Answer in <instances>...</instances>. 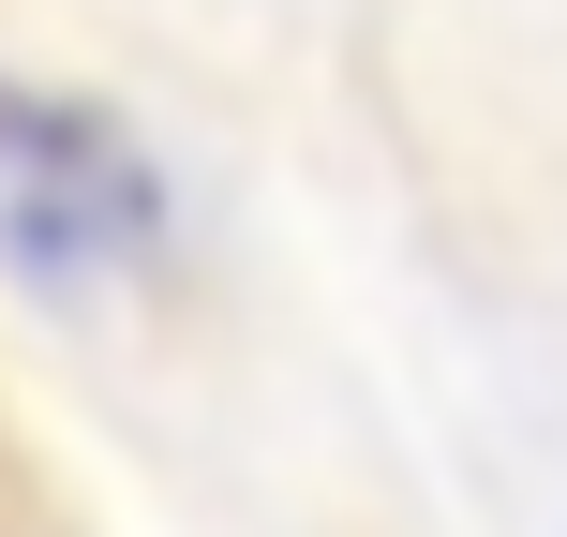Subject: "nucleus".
Wrapping results in <instances>:
<instances>
[{
    "label": "nucleus",
    "mask_w": 567,
    "mask_h": 537,
    "mask_svg": "<svg viewBox=\"0 0 567 537\" xmlns=\"http://www.w3.org/2000/svg\"><path fill=\"white\" fill-rule=\"evenodd\" d=\"M179 255V179L165 149L135 135L90 90H45L0 60V283L16 299H120V283H165Z\"/></svg>",
    "instance_id": "nucleus-1"
}]
</instances>
